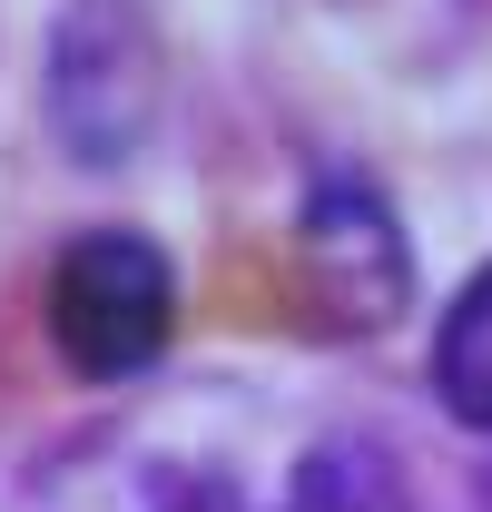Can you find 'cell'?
<instances>
[{"label": "cell", "instance_id": "1", "mask_svg": "<svg viewBox=\"0 0 492 512\" xmlns=\"http://www.w3.org/2000/svg\"><path fill=\"white\" fill-rule=\"evenodd\" d=\"M178 335V266L158 237L138 227H89L69 237L50 266V345L69 375L89 384H128L148 375Z\"/></svg>", "mask_w": 492, "mask_h": 512}, {"label": "cell", "instance_id": "2", "mask_svg": "<svg viewBox=\"0 0 492 512\" xmlns=\"http://www.w3.org/2000/svg\"><path fill=\"white\" fill-rule=\"evenodd\" d=\"M296 247H306L315 296L345 325H384L404 306V286H414V276H404V227H394V207H384L365 178H325V188L306 197Z\"/></svg>", "mask_w": 492, "mask_h": 512}, {"label": "cell", "instance_id": "3", "mask_svg": "<svg viewBox=\"0 0 492 512\" xmlns=\"http://www.w3.org/2000/svg\"><path fill=\"white\" fill-rule=\"evenodd\" d=\"M433 394H443L453 424L492 434V266H473L463 296L433 325Z\"/></svg>", "mask_w": 492, "mask_h": 512}, {"label": "cell", "instance_id": "4", "mask_svg": "<svg viewBox=\"0 0 492 512\" xmlns=\"http://www.w3.org/2000/svg\"><path fill=\"white\" fill-rule=\"evenodd\" d=\"M178 512H246V503H227V493H197V503H178ZM286 512H355V503H335V493H325V473H306V493H296Z\"/></svg>", "mask_w": 492, "mask_h": 512}]
</instances>
